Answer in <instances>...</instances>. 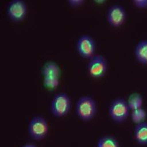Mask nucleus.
<instances>
[{"label": "nucleus", "mask_w": 147, "mask_h": 147, "mask_svg": "<svg viewBox=\"0 0 147 147\" xmlns=\"http://www.w3.org/2000/svg\"><path fill=\"white\" fill-rule=\"evenodd\" d=\"M76 115L84 122H88L94 118L97 112L96 100L90 96H83L77 100L75 107Z\"/></svg>", "instance_id": "1"}, {"label": "nucleus", "mask_w": 147, "mask_h": 147, "mask_svg": "<svg viewBox=\"0 0 147 147\" xmlns=\"http://www.w3.org/2000/svg\"><path fill=\"white\" fill-rule=\"evenodd\" d=\"M43 86L49 91L55 90L60 84L61 69L54 61H47L42 68Z\"/></svg>", "instance_id": "2"}, {"label": "nucleus", "mask_w": 147, "mask_h": 147, "mask_svg": "<svg viewBox=\"0 0 147 147\" xmlns=\"http://www.w3.org/2000/svg\"><path fill=\"white\" fill-rule=\"evenodd\" d=\"M71 110V99L65 92H58L51 102V112L57 118H63Z\"/></svg>", "instance_id": "3"}, {"label": "nucleus", "mask_w": 147, "mask_h": 147, "mask_svg": "<svg viewBox=\"0 0 147 147\" xmlns=\"http://www.w3.org/2000/svg\"><path fill=\"white\" fill-rule=\"evenodd\" d=\"M27 131L33 140L41 141L47 137L49 132L48 123L42 116H34L28 124Z\"/></svg>", "instance_id": "4"}, {"label": "nucleus", "mask_w": 147, "mask_h": 147, "mask_svg": "<svg viewBox=\"0 0 147 147\" xmlns=\"http://www.w3.org/2000/svg\"><path fill=\"white\" fill-rule=\"evenodd\" d=\"M109 115L111 119L116 123L125 122L130 115V109L127 100L120 97L112 100L109 107Z\"/></svg>", "instance_id": "5"}, {"label": "nucleus", "mask_w": 147, "mask_h": 147, "mask_svg": "<svg viewBox=\"0 0 147 147\" xmlns=\"http://www.w3.org/2000/svg\"><path fill=\"white\" fill-rule=\"evenodd\" d=\"M87 70L90 76L94 79L104 77L108 70L106 59L101 55H95L87 64Z\"/></svg>", "instance_id": "6"}, {"label": "nucleus", "mask_w": 147, "mask_h": 147, "mask_svg": "<svg viewBox=\"0 0 147 147\" xmlns=\"http://www.w3.org/2000/svg\"><path fill=\"white\" fill-rule=\"evenodd\" d=\"M76 48L79 56L84 59H91L96 54V43L95 39L89 34H83L76 42Z\"/></svg>", "instance_id": "7"}, {"label": "nucleus", "mask_w": 147, "mask_h": 147, "mask_svg": "<svg viewBox=\"0 0 147 147\" xmlns=\"http://www.w3.org/2000/svg\"><path fill=\"white\" fill-rule=\"evenodd\" d=\"M106 20L110 26L119 28L126 23L127 13L123 6L114 4L110 6L106 11Z\"/></svg>", "instance_id": "8"}, {"label": "nucleus", "mask_w": 147, "mask_h": 147, "mask_svg": "<svg viewBox=\"0 0 147 147\" xmlns=\"http://www.w3.org/2000/svg\"><path fill=\"white\" fill-rule=\"evenodd\" d=\"M7 15L13 22L24 21L27 15L26 3L22 0H12L7 4Z\"/></svg>", "instance_id": "9"}, {"label": "nucleus", "mask_w": 147, "mask_h": 147, "mask_svg": "<svg viewBox=\"0 0 147 147\" xmlns=\"http://www.w3.org/2000/svg\"><path fill=\"white\" fill-rule=\"evenodd\" d=\"M134 138L137 144L147 145V122H143L137 124L134 128Z\"/></svg>", "instance_id": "10"}, {"label": "nucleus", "mask_w": 147, "mask_h": 147, "mask_svg": "<svg viewBox=\"0 0 147 147\" xmlns=\"http://www.w3.org/2000/svg\"><path fill=\"white\" fill-rule=\"evenodd\" d=\"M134 53L139 63L147 65V40H142L138 42L134 49Z\"/></svg>", "instance_id": "11"}, {"label": "nucleus", "mask_w": 147, "mask_h": 147, "mask_svg": "<svg viewBox=\"0 0 147 147\" xmlns=\"http://www.w3.org/2000/svg\"><path fill=\"white\" fill-rule=\"evenodd\" d=\"M96 147H120V146L115 137L112 135H105L98 139Z\"/></svg>", "instance_id": "12"}, {"label": "nucleus", "mask_w": 147, "mask_h": 147, "mask_svg": "<svg viewBox=\"0 0 147 147\" xmlns=\"http://www.w3.org/2000/svg\"><path fill=\"white\" fill-rule=\"evenodd\" d=\"M127 105L129 106L130 110H134L142 108V105H143V97L140 93L137 92H134L131 93L128 99L127 100Z\"/></svg>", "instance_id": "13"}, {"label": "nucleus", "mask_w": 147, "mask_h": 147, "mask_svg": "<svg viewBox=\"0 0 147 147\" xmlns=\"http://www.w3.org/2000/svg\"><path fill=\"white\" fill-rule=\"evenodd\" d=\"M131 119L133 123L136 124L141 123L143 122H146V119L147 118V112L146 110L143 108H139L137 110H131Z\"/></svg>", "instance_id": "14"}, {"label": "nucleus", "mask_w": 147, "mask_h": 147, "mask_svg": "<svg viewBox=\"0 0 147 147\" xmlns=\"http://www.w3.org/2000/svg\"><path fill=\"white\" fill-rule=\"evenodd\" d=\"M133 5L137 7V8L145 9L147 8V0H133Z\"/></svg>", "instance_id": "15"}, {"label": "nucleus", "mask_w": 147, "mask_h": 147, "mask_svg": "<svg viewBox=\"0 0 147 147\" xmlns=\"http://www.w3.org/2000/svg\"><path fill=\"white\" fill-rule=\"evenodd\" d=\"M84 0H69L68 4L72 7H78L84 4Z\"/></svg>", "instance_id": "16"}, {"label": "nucleus", "mask_w": 147, "mask_h": 147, "mask_svg": "<svg viewBox=\"0 0 147 147\" xmlns=\"http://www.w3.org/2000/svg\"><path fill=\"white\" fill-rule=\"evenodd\" d=\"M21 147H38L34 144V143H26V144H24L23 146H21Z\"/></svg>", "instance_id": "17"}]
</instances>
